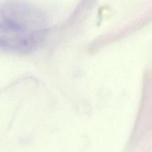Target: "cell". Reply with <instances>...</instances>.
Here are the masks:
<instances>
[{
	"label": "cell",
	"mask_w": 152,
	"mask_h": 152,
	"mask_svg": "<svg viewBox=\"0 0 152 152\" xmlns=\"http://www.w3.org/2000/svg\"><path fill=\"white\" fill-rule=\"evenodd\" d=\"M48 22L41 10L22 1H9L0 8V48L10 53L34 52L44 42Z\"/></svg>",
	"instance_id": "obj_1"
}]
</instances>
